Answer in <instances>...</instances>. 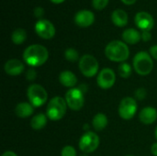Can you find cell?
<instances>
[{"instance_id": "cell-1", "label": "cell", "mask_w": 157, "mask_h": 156, "mask_svg": "<svg viewBox=\"0 0 157 156\" xmlns=\"http://www.w3.org/2000/svg\"><path fill=\"white\" fill-rule=\"evenodd\" d=\"M48 58V50L40 44L29 45L25 49L23 52L24 62L31 67H38L44 64Z\"/></svg>"}, {"instance_id": "cell-2", "label": "cell", "mask_w": 157, "mask_h": 156, "mask_svg": "<svg viewBox=\"0 0 157 156\" xmlns=\"http://www.w3.org/2000/svg\"><path fill=\"white\" fill-rule=\"evenodd\" d=\"M107 58L115 63H124L130 56L128 45L121 40H112L105 48Z\"/></svg>"}, {"instance_id": "cell-3", "label": "cell", "mask_w": 157, "mask_h": 156, "mask_svg": "<svg viewBox=\"0 0 157 156\" xmlns=\"http://www.w3.org/2000/svg\"><path fill=\"white\" fill-rule=\"evenodd\" d=\"M67 107L65 98L62 97H54L50 100L47 106L46 116L52 121H58L66 114Z\"/></svg>"}, {"instance_id": "cell-4", "label": "cell", "mask_w": 157, "mask_h": 156, "mask_svg": "<svg viewBox=\"0 0 157 156\" xmlns=\"http://www.w3.org/2000/svg\"><path fill=\"white\" fill-rule=\"evenodd\" d=\"M132 64L135 72L142 76H145L151 74L154 68L153 58L150 53L146 51L137 52L133 58Z\"/></svg>"}, {"instance_id": "cell-5", "label": "cell", "mask_w": 157, "mask_h": 156, "mask_svg": "<svg viewBox=\"0 0 157 156\" xmlns=\"http://www.w3.org/2000/svg\"><path fill=\"white\" fill-rule=\"evenodd\" d=\"M27 97L29 103L34 108H40L43 106L48 99V94L45 88L37 84H32L28 87Z\"/></svg>"}, {"instance_id": "cell-6", "label": "cell", "mask_w": 157, "mask_h": 156, "mask_svg": "<svg viewBox=\"0 0 157 156\" xmlns=\"http://www.w3.org/2000/svg\"><path fill=\"white\" fill-rule=\"evenodd\" d=\"M78 65L80 72L86 77H93L98 72V62L93 55L90 54L83 55L79 60Z\"/></svg>"}, {"instance_id": "cell-7", "label": "cell", "mask_w": 157, "mask_h": 156, "mask_svg": "<svg viewBox=\"0 0 157 156\" xmlns=\"http://www.w3.org/2000/svg\"><path fill=\"white\" fill-rule=\"evenodd\" d=\"M85 93L80 87L70 88L65 93V101L67 106L75 111L80 110L85 104Z\"/></svg>"}, {"instance_id": "cell-8", "label": "cell", "mask_w": 157, "mask_h": 156, "mask_svg": "<svg viewBox=\"0 0 157 156\" xmlns=\"http://www.w3.org/2000/svg\"><path fill=\"white\" fill-rule=\"evenodd\" d=\"M79 149L85 154L95 152L99 145V137L93 131H86L79 140Z\"/></svg>"}, {"instance_id": "cell-9", "label": "cell", "mask_w": 157, "mask_h": 156, "mask_svg": "<svg viewBox=\"0 0 157 156\" xmlns=\"http://www.w3.org/2000/svg\"><path fill=\"white\" fill-rule=\"evenodd\" d=\"M138 109L137 102L133 97H126L122 98L119 105V114L121 119L125 120H132Z\"/></svg>"}, {"instance_id": "cell-10", "label": "cell", "mask_w": 157, "mask_h": 156, "mask_svg": "<svg viewBox=\"0 0 157 156\" xmlns=\"http://www.w3.org/2000/svg\"><path fill=\"white\" fill-rule=\"evenodd\" d=\"M35 32L38 36L44 40H50L55 35V28L54 25L48 19H39L35 23Z\"/></svg>"}, {"instance_id": "cell-11", "label": "cell", "mask_w": 157, "mask_h": 156, "mask_svg": "<svg viewBox=\"0 0 157 156\" xmlns=\"http://www.w3.org/2000/svg\"><path fill=\"white\" fill-rule=\"evenodd\" d=\"M98 85L102 89L111 88L116 82L115 72L110 68H104L101 70L97 78Z\"/></svg>"}, {"instance_id": "cell-12", "label": "cell", "mask_w": 157, "mask_h": 156, "mask_svg": "<svg viewBox=\"0 0 157 156\" xmlns=\"http://www.w3.org/2000/svg\"><path fill=\"white\" fill-rule=\"evenodd\" d=\"M134 21H135L136 26L143 31L144 30L150 31L155 26V19L153 16L150 13L145 12V11L138 12L135 15Z\"/></svg>"}, {"instance_id": "cell-13", "label": "cell", "mask_w": 157, "mask_h": 156, "mask_svg": "<svg viewBox=\"0 0 157 156\" xmlns=\"http://www.w3.org/2000/svg\"><path fill=\"white\" fill-rule=\"evenodd\" d=\"M95 21V15L92 11L87 9H82L76 12L75 16V22L81 28H87L91 26Z\"/></svg>"}, {"instance_id": "cell-14", "label": "cell", "mask_w": 157, "mask_h": 156, "mask_svg": "<svg viewBox=\"0 0 157 156\" xmlns=\"http://www.w3.org/2000/svg\"><path fill=\"white\" fill-rule=\"evenodd\" d=\"M4 70L8 75L17 76L24 71V64L18 59H10L6 62L4 65Z\"/></svg>"}, {"instance_id": "cell-15", "label": "cell", "mask_w": 157, "mask_h": 156, "mask_svg": "<svg viewBox=\"0 0 157 156\" xmlns=\"http://www.w3.org/2000/svg\"><path fill=\"white\" fill-rule=\"evenodd\" d=\"M139 120L145 125H150L155 122L157 120L156 108L153 107H146L143 108L139 114Z\"/></svg>"}, {"instance_id": "cell-16", "label": "cell", "mask_w": 157, "mask_h": 156, "mask_svg": "<svg viewBox=\"0 0 157 156\" xmlns=\"http://www.w3.org/2000/svg\"><path fill=\"white\" fill-rule=\"evenodd\" d=\"M33 112H34V107L29 102L18 103L15 108V114L21 119H25L31 116Z\"/></svg>"}, {"instance_id": "cell-17", "label": "cell", "mask_w": 157, "mask_h": 156, "mask_svg": "<svg viewBox=\"0 0 157 156\" xmlns=\"http://www.w3.org/2000/svg\"><path fill=\"white\" fill-rule=\"evenodd\" d=\"M59 81L63 86L73 88L77 84V77L71 71H63L59 75Z\"/></svg>"}, {"instance_id": "cell-18", "label": "cell", "mask_w": 157, "mask_h": 156, "mask_svg": "<svg viewBox=\"0 0 157 156\" xmlns=\"http://www.w3.org/2000/svg\"><path fill=\"white\" fill-rule=\"evenodd\" d=\"M111 20L117 27H124L128 24V15L123 9H115L111 14Z\"/></svg>"}, {"instance_id": "cell-19", "label": "cell", "mask_w": 157, "mask_h": 156, "mask_svg": "<svg viewBox=\"0 0 157 156\" xmlns=\"http://www.w3.org/2000/svg\"><path fill=\"white\" fill-rule=\"evenodd\" d=\"M122 40L125 43L136 44L142 40V35L135 29H127L122 32Z\"/></svg>"}, {"instance_id": "cell-20", "label": "cell", "mask_w": 157, "mask_h": 156, "mask_svg": "<svg viewBox=\"0 0 157 156\" xmlns=\"http://www.w3.org/2000/svg\"><path fill=\"white\" fill-rule=\"evenodd\" d=\"M108 124H109L108 117L103 113H98L97 115L94 116V118L92 120L93 128L98 131H103L104 129H106Z\"/></svg>"}, {"instance_id": "cell-21", "label": "cell", "mask_w": 157, "mask_h": 156, "mask_svg": "<svg viewBox=\"0 0 157 156\" xmlns=\"http://www.w3.org/2000/svg\"><path fill=\"white\" fill-rule=\"evenodd\" d=\"M47 120H48V117L46 115H44L42 113H39L31 119L30 126L33 130L40 131L46 126Z\"/></svg>"}, {"instance_id": "cell-22", "label": "cell", "mask_w": 157, "mask_h": 156, "mask_svg": "<svg viewBox=\"0 0 157 156\" xmlns=\"http://www.w3.org/2000/svg\"><path fill=\"white\" fill-rule=\"evenodd\" d=\"M27 39V32L23 29H16L11 34L12 42L16 45H20L25 42Z\"/></svg>"}, {"instance_id": "cell-23", "label": "cell", "mask_w": 157, "mask_h": 156, "mask_svg": "<svg viewBox=\"0 0 157 156\" xmlns=\"http://www.w3.org/2000/svg\"><path fill=\"white\" fill-rule=\"evenodd\" d=\"M119 74L122 78H128L132 74V66L127 63H121L118 69Z\"/></svg>"}, {"instance_id": "cell-24", "label": "cell", "mask_w": 157, "mask_h": 156, "mask_svg": "<svg viewBox=\"0 0 157 156\" xmlns=\"http://www.w3.org/2000/svg\"><path fill=\"white\" fill-rule=\"evenodd\" d=\"M64 57L67 61L71 62V63H75L80 60L79 58V53L78 51L74 49V48H68L65 50L64 51Z\"/></svg>"}, {"instance_id": "cell-25", "label": "cell", "mask_w": 157, "mask_h": 156, "mask_svg": "<svg viewBox=\"0 0 157 156\" xmlns=\"http://www.w3.org/2000/svg\"><path fill=\"white\" fill-rule=\"evenodd\" d=\"M61 156H76V151L73 146L66 145L62 149Z\"/></svg>"}, {"instance_id": "cell-26", "label": "cell", "mask_w": 157, "mask_h": 156, "mask_svg": "<svg viewBox=\"0 0 157 156\" xmlns=\"http://www.w3.org/2000/svg\"><path fill=\"white\" fill-rule=\"evenodd\" d=\"M109 1V0H92V5H93V7L95 9L102 10L108 6Z\"/></svg>"}, {"instance_id": "cell-27", "label": "cell", "mask_w": 157, "mask_h": 156, "mask_svg": "<svg viewBox=\"0 0 157 156\" xmlns=\"http://www.w3.org/2000/svg\"><path fill=\"white\" fill-rule=\"evenodd\" d=\"M146 95H147V92H146L145 88H144V87L138 88V89L135 91V97H136V98L139 99V100H144V99L145 98Z\"/></svg>"}, {"instance_id": "cell-28", "label": "cell", "mask_w": 157, "mask_h": 156, "mask_svg": "<svg viewBox=\"0 0 157 156\" xmlns=\"http://www.w3.org/2000/svg\"><path fill=\"white\" fill-rule=\"evenodd\" d=\"M37 77V72L35 71L34 68H29L28 71H27V74H26V78L27 80L29 81H34Z\"/></svg>"}, {"instance_id": "cell-29", "label": "cell", "mask_w": 157, "mask_h": 156, "mask_svg": "<svg viewBox=\"0 0 157 156\" xmlns=\"http://www.w3.org/2000/svg\"><path fill=\"white\" fill-rule=\"evenodd\" d=\"M33 12H34V16L40 19H41L44 15V9L41 6H36L33 10Z\"/></svg>"}, {"instance_id": "cell-30", "label": "cell", "mask_w": 157, "mask_h": 156, "mask_svg": "<svg viewBox=\"0 0 157 156\" xmlns=\"http://www.w3.org/2000/svg\"><path fill=\"white\" fill-rule=\"evenodd\" d=\"M141 35H142V40H143L144 41H149V40H151V39H152V34H151L150 31L144 30V31H143V32L141 33Z\"/></svg>"}, {"instance_id": "cell-31", "label": "cell", "mask_w": 157, "mask_h": 156, "mask_svg": "<svg viewBox=\"0 0 157 156\" xmlns=\"http://www.w3.org/2000/svg\"><path fill=\"white\" fill-rule=\"evenodd\" d=\"M149 52H150V55L152 56V58H153V59L157 60V45H154V46H152V47L150 48Z\"/></svg>"}, {"instance_id": "cell-32", "label": "cell", "mask_w": 157, "mask_h": 156, "mask_svg": "<svg viewBox=\"0 0 157 156\" xmlns=\"http://www.w3.org/2000/svg\"><path fill=\"white\" fill-rule=\"evenodd\" d=\"M151 153L154 156H157V143H155L151 147Z\"/></svg>"}, {"instance_id": "cell-33", "label": "cell", "mask_w": 157, "mask_h": 156, "mask_svg": "<svg viewBox=\"0 0 157 156\" xmlns=\"http://www.w3.org/2000/svg\"><path fill=\"white\" fill-rule=\"evenodd\" d=\"M2 156H17V154H15L14 152H12V151H6V152H5Z\"/></svg>"}, {"instance_id": "cell-34", "label": "cell", "mask_w": 157, "mask_h": 156, "mask_svg": "<svg viewBox=\"0 0 157 156\" xmlns=\"http://www.w3.org/2000/svg\"><path fill=\"white\" fill-rule=\"evenodd\" d=\"M125 5H132V4H134L137 0H121Z\"/></svg>"}, {"instance_id": "cell-35", "label": "cell", "mask_w": 157, "mask_h": 156, "mask_svg": "<svg viewBox=\"0 0 157 156\" xmlns=\"http://www.w3.org/2000/svg\"><path fill=\"white\" fill-rule=\"evenodd\" d=\"M50 1H52V2L54 3V4H61V3L64 2L65 0H50Z\"/></svg>"}, {"instance_id": "cell-36", "label": "cell", "mask_w": 157, "mask_h": 156, "mask_svg": "<svg viewBox=\"0 0 157 156\" xmlns=\"http://www.w3.org/2000/svg\"><path fill=\"white\" fill-rule=\"evenodd\" d=\"M155 138H156V140H157V128H156V130H155Z\"/></svg>"}, {"instance_id": "cell-37", "label": "cell", "mask_w": 157, "mask_h": 156, "mask_svg": "<svg viewBox=\"0 0 157 156\" xmlns=\"http://www.w3.org/2000/svg\"><path fill=\"white\" fill-rule=\"evenodd\" d=\"M127 156H133V155H127Z\"/></svg>"}]
</instances>
